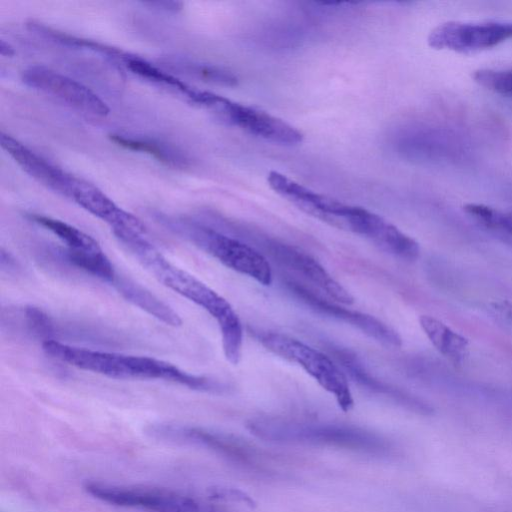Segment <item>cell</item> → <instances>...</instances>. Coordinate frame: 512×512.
<instances>
[{"mask_svg":"<svg viewBox=\"0 0 512 512\" xmlns=\"http://www.w3.org/2000/svg\"><path fill=\"white\" fill-rule=\"evenodd\" d=\"M119 241L159 282L200 306L217 322L226 359L233 365L240 362L243 346L242 323L231 304L205 283L167 260L145 235Z\"/></svg>","mask_w":512,"mask_h":512,"instance_id":"6da1fadb","label":"cell"},{"mask_svg":"<svg viewBox=\"0 0 512 512\" xmlns=\"http://www.w3.org/2000/svg\"><path fill=\"white\" fill-rule=\"evenodd\" d=\"M41 345L45 354L53 359L109 378L162 380L209 393H224L228 389L219 381L188 373L152 357L91 350L57 340L45 341Z\"/></svg>","mask_w":512,"mask_h":512,"instance_id":"7a4b0ae2","label":"cell"},{"mask_svg":"<svg viewBox=\"0 0 512 512\" xmlns=\"http://www.w3.org/2000/svg\"><path fill=\"white\" fill-rule=\"evenodd\" d=\"M156 220L174 234L191 242L226 267L262 285L272 282L267 258L252 245L198 219L155 214Z\"/></svg>","mask_w":512,"mask_h":512,"instance_id":"3957f363","label":"cell"},{"mask_svg":"<svg viewBox=\"0 0 512 512\" xmlns=\"http://www.w3.org/2000/svg\"><path fill=\"white\" fill-rule=\"evenodd\" d=\"M247 428L257 437L275 442L312 443L372 454H383L388 450L387 442L379 435L350 425L261 418L250 420Z\"/></svg>","mask_w":512,"mask_h":512,"instance_id":"277c9868","label":"cell"},{"mask_svg":"<svg viewBox=\"0 0 512 512\" xmlns=\"http://www.w3.org/2000/svg\"><path fill=\"white\" fill-rule=\"evenodd\" d=\"M257 339L268 351L301 366L323 389L335 397L343 411L353 408L354 399L347 377L327 355L285 334L260 333Z\"/></svg>","mask_w":512,"mask_h":512,"instance_id":"5b68a950","label":"cell"},{"mask_svg":"<svg viewBox=\"0 0 512 512\" xmlns=\"http://www.w3.org/2000/svg\"><path fill=\"white\" fill-rule=\"evenodd\" d=\"M224 232L241 240L251 241L253 247L263 251L279 264L293 269L323 290L331 299L341 304H352L353 296L327 270L306 252L270 238L244 224L224 219Z\"/></svg>","mask_w":512,"mask_h":512,"instance_id":"8992f818","label":"cell"},{"mask_svg":"<svg viewBox=\"0 0 512 512\" xmlns=\"http://www.w3.org/2000/svg\"><path fill=\"white\" fill-rule=\"evenodd\" d=\"M209 111L226 124L276 144L294 146L303 141V134L286 121L220 95L215 96Z\"/></svg>","mask_w":512,"mask_h":512,"instance_id":"52a82bcc","label":"cell"},{"mask_svg":"<svg viewBox=\"0 0 512 512\" xmlns=\"http://www.w3.org/2000/svg\"><path fill=\"white\" fill-rule=\"evenodd\" d=\"M511 38L512 21H447L436 26L427 41L434 49L470 53L493 48Z\"/></svg>","mask_w":512,"mask_h":512,"instance_id":"ba28073f","label":"cell"},{"mask_svg":"<svg viewBox=\"0 0 512 512\" xmlns=\"http://www.w3.org/2000/svg\"><path fill=\"white\" fill-rule=\"evenodd\" d=\"M84 489L103 502L121 507L152 512H201L194 499L166 489L117 486L94 481L86 482Z\"/></svg>","mask_w":512,"mask_h":512,"instance_id":"9c48e42d","label":"cell"},{"mask_svg":"<svg viewBox=\"0 0 512 512\" xmlns=\"http://www.w3.org/2000/svg\"><path fill=\"white\" fill-rule=\"evenodd\" d=\"M270 188L304 213L331 226L348 231L354 205L312 191L277 171L267 176Z\"/></svg>","mask_w":512,"mask_h":512,"instance_id":"30bf717a","label":"cell"},{"mask_svg":"<svg viewBox=\"0 0 512 512\" xmlns=\"http://www.w3.org/2000/svg\"><path fill=\"white\" fill-rule=\"evenodd\" d=\"M22 81L84 113L104 117L110 112L106 102L87 86L45 66L25 69Z\"/></svg>","mask_w":512,"mask_h":512,"instance_id":"8fae6325","label":"cell"},{"mask_svg":"<svg viewBox=\"0 0 512 512\" xmlns=\"http://www.w3.org/2000/svg\"><path fill=\"white\" fill-rule=\"evenodd\" d=\"M285 285L291 294L316 313L326 315L349 324L384 345L394 347L402 345V339L397 331L376 317L344 308L338 304L323 299L310 288H307L305 285H302L297 281L286 280Z\"/></svg>","mask_w":512,"mask_h":512,"instance_id":"7c38bea8","label":"cell"},{"mask_svg":"<svg viewBox=\"0 0 512 512\" xmlns=\"http://www.w3.org/2000/svg\"><path fill=\"white\" fill-rule=\"evenodd\" d=\"M407 153L422 161L456 163L465 160L470 148L462 135L446 127L428 126L409 135Z\"/></svg>","mask_w":512,"mask_h":512,"instance_id":"4fadbf2b","label":"cell"},{"mask_svg":"<svg viewBox=\"0 0 512 512\" xmlns=\"http://www.w3.org/2000/svg\"><path fill=\"white\" fill-rule=\"evenodd\" d=\"M2 148L33 179L71 199L81 179L53 165L12 136L1 132Z\"/></svg>","mask_w":512,"mask_h":512,"instance_id":"5bb4252c","label":"cell"},{"mask_svg":"<svg viewBox=\"0 0 512 512\" xmlns=\"http://www.w3.org/2000/svg\"><path fill=\"white\" fill-rule=\"evenodd\" d=\"M71 199L93 216L106 222L115 237L146 235L144 223L119 207L104 192L87 181L80 180Z\"/></svg>","mask_w":512,"mask_h":512,"instance_id":"9a60e30c","label":"cell"},{"mask_svg":"<svg viewBox=\"0 0 512 512\" xmlns=\"http://www.w3.org/2000/svg\"><path fill=\"white\" fill-rule=\"evenodd\" d=\"M2 327L8 332L30 338L41 339L42 343L56 340L58 323L47 312L39 307L25 305L7 307L2 310Z\"/></svg>","mask_w":512,"mask_h":512,"instance_id":"2e32d148","label":"cell"},{"mask_svg":"<svg viewBox=\"0 0 512 512\" xmlns=\"http://www.w3.org/2000/svg\"><path fill=\"white\" fill-rule=\"evenodd\" d=\"M113 288L125 300L166 325L178 327L182 324L179 314L171 306L134 280L120 275Z\"/></svg>","mask_w":512,"mask_h":512,"instance_id":"e0dca14e","label":"cell"},{"mask_svg":"<svg viewBox=\"0 0 512 512\" xmlns=\"http://www.w3.org/2000/svg\"><path fill=\"white\" fill-rule=\"evenodd\" d=\"M120 62L133 74L171 93L185 98L188 102L197 104L201 90L191 87L167 71L151 64L147 60L126 53Z\"/></svg>","mask_w":512,"mask_h":512,"instance_id":"ac0fdd59","label":"cell"},{"mask_svg":"<svg viewBox=\"0 0 512 512\" xmlns=\"http://www.w3.org/2000/svg\"><path fill=\"white\" fill-rule=\"evenodd\" d=\"M336 359L341 362L344 369L348 372L351 378L362 387L394 399L395 401L416 409H423L422 403L418 402L413 397L403 393L402 391L393 387L387 386L385 383L374 378L359 361V359L347 350L337 348L334 350Z\"/></svg>","mask_w":512,"mask_h":512,"instance_id":"d6986e66","label":"cell"},{"mask_svg":"<svg viewBox=\"0 0 512 512\" xmlns=\"http://www.w3.org/2000/svg\"><path fill=\"white\" fill-rule=\"evenodd\" d=\"M419 323L433 346L454 363H461L468 354V340L440 320L421 315Z\"/></svg>","mask_w":512,"mask_h":512,"instance_id":"ffe728a7","label":"cell"},{"mask_svg":"<svg viewBox=\"0 0 512 512\" xmlns=\"http://www.w3.org/2000/svg\"><path fill=\"white\" fill-rule=\"evenodd\" d=\"M112 142L127 150L148 154L157 161L174 168L189 166V158L181 150L153 139L124 134H110Z\"/></svg>","mask_w":512,"mask_h":512,"instance_id":"44dd1931","label":"cell"},{"mask_svg":"<svg viewBox=\"0 0 512 512\" xmlns=\"http://www.w3.org/2000/svg\"><path fill=\"white\" fill-rule=\"evenodd\" d=\"M163 66L175 73L199 79L204 82L222 86H235L238 78L230 71L218 66L199 63L180 57H165L162 59Z\"/></svg>","mask_w":512,"mask_h":512,"instance_id":"7402d4cb","label":"cell"},{"mask_svg":"<svg viewBox=\"0 0 512 512\" xmlns=\"http://www.w3.org/2000/svg\"><path fill=\"white\" fill-rule=\"evenodd\" d=\"M464 211L481 228L501 241L512 245L511 212H504L478 203L465 205Z\"/></svg>","mask_w":512,"mask_h":512,"instance_id":"603a6c76","label":"cell"},{"mask_svg":"<svg viewBox=\"0 0 512 512\" xmlns=\"http://www.w3.org/2000/svg\"><path fill=\"white\" fill-rule=\"evenodd\" d=\"M27 218L57 236L65 244V250L92 251L101 248L93 237L66 222L39 214H28Z\"/></svg>","mask_w":512,"mask_h":512,"instance_id":"cb8c5ba5","label":"cell"},{"mask_svg":"<svg viewBox=\"0 0 512 512\" xmlns=\"http://www.w3.org/2000/svg\"><path fill=\"white\" fill-rule=\"evenodd\" d=\"M68 263L87 274L94 276L111 286L115 284L120 274L102 248L93 251H63Z\"/></svg>","mask_w":512,"mask_h":512,"instance_id":"d4e9b609","label":"cell"},{"mask_svg":"<svg viewBox=\"0 0 512 512\" xmlns=\"http://www.w3.org/2000/svg\"><path fill=\"white\" fill-rule=\"evenodd\" d=\"M28 28L38 34L39 36L49 39L50 41L59 43L61 45L69 46V47H75V48H81V49H87L90 51H93L95 53H99L102 55H105L107 57L121 60L122 57L126 54L120 49H117L115 47L89 40L84 39L81 37H77L74 35L66 34L62 31L55 30L47 25H44L43 23L36 22V21H30L28 23Z\"/></svg>","mask_w":512,"mask_h":512,"instance_id":"484cf974","label":"cell"},{"mask_svg":"<svg viewBox=\"0 0 512 512\" xmlns=\"http://www.w3.org/2000/svg\"><path fill=\"white\" fill-rule=\"evenodd\" d=\"M473 79L494 93L512 97V69H479Z\"/></svg>","mask_w":512,"mask_h":512,"instance_id":"4316f807","label":"cell"},{"mask_svg":"<svg viewBox=\"0 0 512 512\" xmlns=\"http://www.w3.org/2000/svg\"><path fill=\"white\" fill-rule=\"evenodd\" d=\"M210 495L213 498L216 499H225V500H231V501H240L244 502L250 506L255 505V502L253 501L250 496L243 493L242 491L236 490V489H230V488H213L210 491Z\"/></svg>","mask_w":512,"mask_h":512,"instance_id":"83f0119b","label":"cell"},{"mask_svg":"<svg viewBox=\"0 0 512 512\" xmlns=\"http://www.w3.org/2000/svg\"><path fill=\"white\" fill-rule=\"evenodd\" d=\"M143 4L158 10L174 13L180 11L183 7V3L179 1H149L143 2Z\"/></svg>","mask_w":512,"mask_h":512,"instance_id":"f1b7e54d","label":"cell"},{"mask_svg":"<svg viewBox=\"0 0 512 512\" xmlns=\"http://www.w3.org/2000/svg\"><path fill=\"white\" fill-rule=\"evenodd\" d=\"M1 268L7 272L17 271L19 268V263L13 255L3 248L1 249Z\"/></svg>","mask_w":512,"mask_h":512,"instance_id":"f546056e","label":"cell"},{"mask_svg":"<svg viewBox=\"0 0 512 512\" xmlns=\"http://www.w3.org/2000/svg\"><path fill=\"white\" fill-rule=\"evenodd\" d=\"M494 306L496 310L512 321V303L503 301L495 304Z\"/></svg>","mask_w":512,"mask_h":512,"instance_id":"4dcf8cb0","label":"cell"},{"mask_svg":"<svg viewBox=\"0 0 512 512\" xmlns=\"http://www.w3.org/2000/svg\"><path fill=\"white\" fill-rule=\"evenodd\" d=\"M0 53L4 57H12L15 54L14 48L5 40L0 41Z\"/></svg>","mask_w":512,"mask_h":512,"instance_id":"1f68e13d","label":"cell"}]
</instances>
